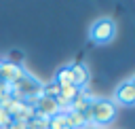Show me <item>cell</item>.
I'll return each mask as SVG.
<instances>
[{"mask_svg": "<svg viewBox=\"0 0 135 129\" xmlns=\"http://www.w3.org/2000/svg\"><path fill=\"white\" fill-rule=\"evenodd\" d=\"M116 118V106L112 99H103V97H95L91 108H89V123L97 125V127H105Z\"/></svg>", "mask_w": 135, "mask_h": 129, "instance_id": "6da1fadb", "label": "cell"}, {"mask_svg": "<svg viewBox=\"0 0 135 129\" xmlns=\"http://www.w3.org/2000/svg\"><path fill=\"white\" fill-rule=\"evenodd\" d=\"M116 38V21L112 17H99L89 27V40L95 44H110Z\"/></svg>", "mask_w": 135, "mask_h": 129, "instance_id": "7a4b0ae2", "label": "cell"}, {"mask_svg": "<svg viewBox=\"0 0 135 129\" xmlns=\"http://www.w3.org/2000/svg\"><path fill=\"white\" fill-rule=\"evenodd\" d=\"M11 89H13V97H15V99H23V102L34 104V99L40 95L42 82H40L38 78H34L32 74L25 72L19 80H15V82L11 85Z\"/></svg>", "mask_w": 135, "mask_h": 129, "instance_id": "3957f363", "label": "cell"}, {"mask_svg": "<svg viewBox=\"0 0 135 129\" xmlns=\"http://www.w3.org/2000/svg\"><path fill=\"white\" fill-rule=\"evenodd\" d=\"M114 106H122V108H131L135 106V80L129 78L124 82H120L114 91Z\"/></svg>", "mask_w": 135, "mask_h": 129, "instance_id": "277c9868", "label": "cell"}, {"mask_svg": "<svg viewBox=\"0 0 135 129\" xmlns=\"http://www.w3.org/2000/svg\"><path fill=\"white\" fill-rule=\"evenodd\" d=\"M34 112L36 116H42V118H51L55 114H59V106L55 102V97H46V95H38L34 99Z\"/></svg>", "mask_w": 135, "mask_h": 129, "instance_id": "5b68a950", "label": "cell"}, {"mask_svg": "<svg viewBox=\"0 0 135 129\" xmlns=\"http://www.w3.org/2000/svg\"><path fill=\"white\" fill-rule=\"evenodd\" d=\"M23 74H25L23 66H19L17 61H2V66H0V78L4 82H8V85H13L15 80H19Z\"/></svg>", "mask_w": 135, "mask_h": 129, "instance_id": "8992f818", "label": "cell"}, {"mask_svg": "<svg viewBox=\"0 0 135 129\" xmlns=\"http://www.w3.org/2000/svg\"><path fill=\"white\" fill-rule=\"evenodd\" d=\"M93 99H95V95H91L86 89H82V91L78 93V97L70 104V110H72V112H78V114H82V116H89V108H91Z\"/></svg>", "mask_w": 135, "mask_h": 129, "instance_id": "52a82bcc", "label": "cell"}, {"mask_svg": "<svg viewBox=\"0 0 135 129\" xmlns=\"http://www.w3.org/2000/svg\"><path fill=\"white\" fill-rule=\"evenodd\" d=\"M72 68V76H74V87H78L80 91L82 89H86V85H89V70H86V66L84 63H72L70 66Z\"/></svg>", "mask_w": 135, "mask_h": 129, "instance_id": "ba28073f", "label": "cell"}, {"mask_svg": "<svg viewBox=\"0 0 135 129\" xmlns=\"http://www.w3.org/2000/svg\"><path fill=\"white\" fill-rule=\"evenodd\" d=\"M55 82H57L59 87H68V85H74L72 68H70V66H63V68H59V70H57V74H55Z\"/></svg>", "mask_w": 135, "mask_h": 129, "instance_id": "9c48e42d", "label": "cell"}, {"mask_svg": "<svg viewBox=\"0 0 135 129\" xmlns=\"http://www.w3.org/2000/svg\"><path fill=\"white\" fill-rule=\"evenodd\" d=\"M46 129H70L68 121H65V114H63V112H59V114L51 116V118H49V123H46Z\"/></svg>", "mask_w": 135, "mask_h": 129, "instance_id": "30bf717a", "label": "cell"}, {"mask_svg": "<svg viewBox=\"0 0 135 129\" xmlns=\"http://www.w3.org/2000/svg\"><path fill=\"white\" fill-rule=\"evenodd\" d=\"M78 93H80V89H78V87H74V85L59 87V97H63V99H65V102H70V104L78 97Z\"/></svg>", "mask_w": 135, "mask_h": 129, "instance_id": "8fae6325", "label": "cell"}, {"mask_svg": "<svg viewBox=\"0 0 135 129\" xmlns=\"http://www.w3.org/2000/svg\"><path fill=\"white\" fill-rule=\"evenodd\" d=\"M6 97H13V89L8 82L0 80V99H6Z\"/></svg>", "mask_w": 135, "mask_h": 129, "instance_id": "7c38bea8", "label": "cell"}, {"mask_svg": "<svg viewBox=\"0 0 135 129\" xmlns=\"http://www.w3.org/2000/svg\"><path fill=\"white\" fill-rule=\"evenodd\" d=\"M11 121H13V118L8 116V112L0 108V129H4V127H8V125H11Z\"/></svg>", "mask_w": 135, "mask_h": 129, "instance_id": "4fadbf2b", "label": "cell"}, {"mask_svg": "<svg viewBox=\"0 0 135 129\" xmlns=\"http://www.w3.org/2000/svg\"><path fill=\"white\" fill-rule=\"evenodd\" d=\"M0 66H2V59H0ZM0 80H2V78H0Z\"/></svg>", "mask_w": 135, "mask_h": 129, "instance_id": "5bb4252c", "label": "cell"}]
</instances>
